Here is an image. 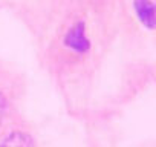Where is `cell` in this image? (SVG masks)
Listing matches in <instances>:
<instances>
[{
  "label": "cell",
  "instance_id": "2",
  "mask_svg": "<svg viewBox=\"0 0 156 147\" xmlns=\"http://www.w3.org/2000/svg\"><path fill=\"white\" fill-rule=\"evenodd\" d=\"M0 147H34V142L29 135L23 132H14L0 142Z\"/></svg>",
  "mask_w": 156,
  "mask_h": 147
},
{
  "label": "cell",
  "instance_id": "3",
  "mask_svg": "<svg viewBox=\"0 0 156 147\" xmlns=\"http://www.w3.org/2000/svg\"><path fill=\"white\" fill-rule=\"evenodd\" d=\"M136 11L138 16L141 17L142 23L151 28L153 25V5L150 0H138L136 2Z\"/></svg>",
  "mask_w": 156,
  "mask_h": 147
},
{
  "label": "cell",
  "instance_id": "4",
  "mask_svg": "<svg viewBox=\"0 0 156 147\" xmlns=\"http://www.w3.org/2000/svg\"><path fill=\"white\" fill-rule=\"evenodd\" d=\"M5 112H6V100H5V97H3L2 94H0V126H2Z\"/></svg>",
  "mask_w": 156,
  "mask_h": 147
},
{
  "label": "cell",
  "instance_id": "1",
  "mask_svg": "<svg viewBox=\"0 0 156 147\" xmlns=\"http://www.w3.org/2000/svg\"><path fill=\"white\" fill-rule=\"evenodd\" d=\"M67 45H69L73 51H76V52H83V51L87 49L89 41H87V38H86V35H84V28H83L81 25L75 26V28L69 32V35H67Z\"/></svg>",
  "mask_w": 156,
  "mask_h": 147
}]
</instances>
